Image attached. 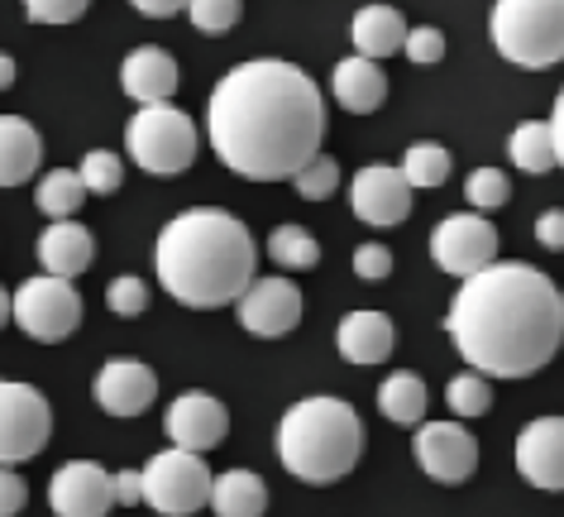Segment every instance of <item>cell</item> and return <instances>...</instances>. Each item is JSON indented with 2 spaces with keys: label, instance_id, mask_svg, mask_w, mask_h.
<instances>
[{
  "label": "cell",
  "instance_id": "6da1fadb",
  "mask_svg": "<svg viewBox=\"0 0 564 517\" xmlns=\"http://www.w3.org/2000/svg\"><path fill=\"white\" fill-rule=\"evenodd\" d=\"M206 134L230 173L249 183H292L321 153L326 96L297 63H239L210 91Z\"/></svg>",
  "mask_w": 564,
  "mask_h": 517
},
{
  "label": "cell",
  "instance_id": "7a4b0ae2",
  "mask_svg": "<svg viewBox=\"0 0 564 517\" xmlns=\"http://www.w3.org/2000/svg\"><path fill=\"white\" fill-rule=\"evenodd\" d=\"M445 331L469 369L488 379H531L564 345V298L531 263H488L459 283Z\"/></svg>",
  "mask_w": 564,
  "mask_h": 517
},
{
  "label": "cell",
  "instance_id": "3957f363",
  "mask_svg": "<svg viewBox=\"0 0 564 517\" xmlns=\"http://www.w3.org/2000/svg\"><path fill=\"white\" fill-rule=\"evenodd\" d=\"M153 269L167 298H177L192 312H216L245 298L259 269V249L239 216L220 206H192L163 226Z\"/></svg>",
  "mask_w": 564,
  "mask_h": 517
},
{
  "label": "cell",
  "instance_id": "277c9868",
  "mask_svg": "<svg viewBox=\"0 0 564 517\" xmlns=\"http://www.w3.org/2000/svg\"><path fill=\"white\" fill-rule=\"evenodd\" d=\"M364 422L345 398H302L278 422V460L302 484H335L359 465Z\"/></svg>",
  "mask_w": 564,
  "mask_h": 517
},
{
  "label": "cell",
  "instance_id": "5b68a950",
  "mask_svg": "<svg viewBox=\"0 0 564 517\" xmlns=\"http://www.w3.org/2000/svg\"><path fill=\"white\" fill-rule=\"evenodd\" d=\"M488 30L512 67L545 73L564 63V0H498Z\"/></svg>",
  "mask_w": 564,
  "mask_h": 517
},
{
  "label": "cell",
  "instance_id": "8992f818",
  "mask_svg": "<svg viewBox=\"0 0 564 517\" xmlns=\"http://www.w3.org/2000/svg\"><path fill=\"white\" fill-rule=\"evenodd\" d=\"M124 144H130V159L153 177H177L196 163V125L187 110H177L173 101L159 106H139L130 130H124Z\"/></svg>",
  "mask_w": 564,
  "mask_h": 517
},
{
  "label": "cell",
  "instance_id": "52a82bcc",
  "mask_svg": "<svg viewBox=\"0 0 564 517\" xmlns=\"http://www.w3.org/2000/svg\"><path fill=\"white\" fill-rule=\"evenodd\" d=\"M210 484H216V474L206 470V460L196 451H159L144 465V503L153 513L163 517H192L210 508Z\"/></svg>",
  "mask_w": 564,
  "mask_h": 517
},
{
  "label": "cell",
  "instance_id": "ba28073f",
  "mask_svg": "<svg viewBox=\"0 0 564 517\" xmlns=\"http://www.w3.org/2000/svg\"><path fill=\"white\" fill-rule=\"evenodd\" d=\"M10 321L30 341H44V345L67 341L82 326V298H77L73 278H53V273L24 278L15 288V298H10Z\"/></svg>",
  "mask_w": 564,
  "mask_h": 517
},
{
  "label": "cell",
  "instance_id": "9c48e42d",
  "mask_svg": "<svg viewBox=\"0 0 564 517\" xmlns=\"http://www.w3.org/2000/svg\"><path fill=\"white\" fill-rule=\"evenodd\" d=\"M53 408L34 384L0 379V465H24L48 445Z\"/></svg>",
  "mask_w": 564,
  "mask_h": 517
},
{
  "label": "cell",
  "instance_id": "30bf717a",
  "mask_svg": "<svg viewBox=\"0 0 564 517\" xmlns=\"http://www.w3.org/2000/svg\"><path fill=\"white\" fill-rule=\"evenodd\" d=\"M431 259L441 273L464 283V278L484 273L488 263H498V230L484 212H455L431 230Z\"/></svg>",
  "mask_w": 564,
  "mask_h": 517
},
{
  "label": "cell",
  "instance_id": "8fae6325",
  "mask_svg": "<svg viewBox=\"0 0 564 517\" xmlns=\"http://www.w3.org/2000/svg\"><path fill=\"white\" fill-rule=\"evenodd\" d=\"M53 517H110L116 508V474L96 460H67L48 480Z\"/></svg>",
  "mask_w": 564,
  "mask_h": 517
},
{
  "label": "cell",
  "instance_id": "7c38bea8",
  "mask_svg": "<svg viewBox=\"0 0 564 517\" xmlns=\"http://www.w3.org/2000/svg\"><path fill=\"white\" fill-rule=\"evenodd\" d=\"M412 183L402 177V168L392 163H369L355 173V183H349V206H355V216L364 226H402L406 216H412Z\"/></svg>",
  "mask_w": 564,
  "mask_h": 517
},
{
  "label": "cell",
  "instance_id": "4fadbf2b",
  "mask_svg": "<svg viewBox=\"0 0 564 517\" xmlns=\"http://www.w3.org/2000/svg\"><path fill=\"white\" fill-rule=\"evenodd\" d=\"M239 306V326L249 335H259V341H278V335L297 331L302 321V288L292 283V278H253L245 288V298L235 302Z\"/></svg>",
  "mask_w": 564,
  "mask_h": 517
},
{
  "label": "cell",
  "instance_id": "5bb4252c",
  "mask_svg": "<svg viewBox=\"0 0 564 517\" xmlns=\"http://www.w3.org/2000/svg\"><path fill=\"white\" fill-rule=\"evenodd\" d=\"M416 465L435 484H464L478 470V441L464 422H421L416 427Z\"/></svg>",
  "mask_w": 564,
  "mask_h": 517
},
{
  "label": "cell",
  "instance_id": "9a60e30c",
  "mask_svg": "<svg viewBox=\"0 0 564 517\" xmlns=\"http://www.w3.org/2000/svg\"><path fill=\"white\" fill-rule=\"evenodd\" d=\"M517 474L545 494H564V417H535L521 427Z\"/></svg>",
  "mask_w": 564,
  "mask_h": 517
},
{
  "label": "cell",
  "instance_id": "2e32d148",
  "mask_svg": "<svg viewBox=\"0 0 564 517\" xmlns=\"http://www.w3.org/2000/svg\"><path fill=\"white\" fill-rule=\"evenodd\" d=\"M163 427H167V441L173 445L206 455L230 437V412H225V402L210 398V394H182V398H173Z\"/></svg>",
  "mask_w": 564,
  "mask_h": 517
},
{
  "label": "cell",
  "instance_id": "e0dca14e",
  "mask_svg": "<svg viewBox=\"0 0 564 517\" xmlns=\"http://www.w3.org/2000/svg\"><path fill=\"white\" fill-rule=\"evenodd\" d=\"M91 394L110 417H139L159 398V374H153L144 359H106V365L96 369Z\"/></svg>",
  "mask_w": 564,
  "mask_h": 517
},
{
  "label": "cell",
  "instance_id": "ac0fdd59",
  "mask_svg": "<svg viewBox=\"0 0 564 517\" xmlns=\"http://www.w3.org/2000/svg\"><path fill=\"white\" fill-rule=\"evenodd\" d=\"M177 58L167 49L159 44H144V49H134L130 58L120 63V87L124 96H134L139 106H159V101H173V91H177Z\"/></svg>",
  "mask_w": 564,
  "mask_h": 517
},
{
  "label": "cell",
  "instance_id": "d6986e66",
  "mask_svg": "<svg viewBox=\"0 0 564 517\" xmlns=\"http://www.w3.org/2000/svg\"><path fill=\"white\" fill-rule=\"evenodd\" d=\"M330 91H335V106L349 110V116H373L388 101V73L373 58H364V53H349V58L335 63Z\"/></svg>",
  "mask_w": 564,
  "mask_h": 517
},
{
  "label": "cell",
  "instance_id": "ffe728a7",
  "mask_svg": "<svg viewBox=\"0 0 564 517\" xmlns=\"http://www.w3.org/2000/svg\"><path fill=\"white\" fill-rule=\"evenodd\" d=\"M392 345H398V331H392V316L388 312H349L340 321V331H335V351L349 365H383L392 355Z\"/></svg>",
  "mask_w": 564,
  "mask_h": 517
},
{
  "label": "cell",
  "instance_id": "44dd1931",
  "mask_svg": "<svg viewBox=\"0 0 564 517\" xmlns=\"http://www.w3.org/2000/svg\"><path fill=\"white\" fill-rule=\"evenodd\" d=\"M91 259H96V240L77 220H53V226L39 235V263H44V273H53V278L87 273Z\"/></svg>",
  "mask_w": 564,
  "mask_h": 517
},
{
  "label": "cell",
  "instance_id": "7402d4cb",
  "mask_svg": "<svg viewBox=\"0 0 564 517\" xmlns=\"http://www.w3.org/2000/svg\"><path fill=\"white\" fill-rule=\"evenodd\" d=\"M44 163V139L24 116H0V187L30 183Z\"/></svg>",
  "mask_w": 564,
  "mask_h": 517
},
{
  "label": "cell",
  "instance_id": "603a6c76",
  "mask_svg": "<svg viewBox=\"0 0 564 517\" xmlns=\"http://www.w3.org/2000/svg\"><path fill=\"white\" fill-rule=\"evenodd\" d=\"M349 39H355V53L383 63L392 53H402L406 20H402V10H392V6H364L355 15V24H349Z\"/></svg>",
  "mask_w": 564,
  "mask_h": 517
},
{
  "label": "cell",
  "instance_id": "cb8c5ba5",
  "mask_svg": "<svg viewBox=\"0 0 564 517\" xmlns=\"http://www.w3.org/2000/svg\"><path fill=\"white\" fill-rule=\"evenodd\" d=\"M210 513L216 517H263L268 513V484L253 470H225L210 484Z\"/></svg>",
  "mask_w": 564,
  "mask_h": 517
},
{
  "label": "cell",
  "instance_id": "d4e9b609",
  "mask_svg": "<svg viewBox=\"0 0 564 517\" xmlns=\"http://www.w3.org/2000/svg\"><path fill=\"white\" fill-rule=\"evenodd\" d=\"M426 384H421V374L402 369V374H388L383 384H378V412L388 417L392 427H421L426 422Z\"/></svg>",
  "mask_w": 564,
  "mask_h": 517
},
{
  "label": "cell",
  "instance_id": "484cf974",
  "mask_svg": "<svg viewBox=\"0 0 564 517\" xmlns=\"http://www.w3.org/2000/svg\"><path fill=\"white\" fill-rule=\"evenodd\" d=\"M507 159L521 173L541 177L550 168H560V153H555V130H550V120H521L512 139H507Z\"/></svg>",
  "mask_w": 564,
  "mask_h": 517
},
{
  "label": "cell",
  "instance_id": "4316f807",
  "mask_svg": "<svg viewBox=\"0 0 564 517\" xmlns=\"http://www.w3.org/2000/svg\"><path fill=\"white\" fill-rule=\"evenodd\" d=\"M82 202H87V183H82L77 168H53L34 183V206L48 220H73Z\"/></svg>",
  "mask_w": 564,
  "mask_h": 517
},
{
  "label": "cell",
  "instance_id": "83f0119b",
  "mask_svg": "<svg viewBox=\"0 0 564 517\" xmlns=\"http://www.w3.org/2000/svg\"><path fill=\"white\" fill-rule=\"evenodd\" d=\"M268 259L288 273H306L321 263V240L306 226H278L268 235Z\"/></svg>",
  "mask_w": 564,
  "mask_h": 517
},
{
  "label": "cell",
  "instance_id": "f1b7e54d",
  "mask_svg": "<svg viewBox=\"0 0 564 517\" xmlns=\"http://www.w3.org/2000/svg\"><path fill=\"white\" fill-rule=\"evenodd\" d=\"M398 168H402V177L412 187H441L455 163H449V149L445 144H431V139H421V144H406Z\"/></svg>",
  "mask_w": 564,
  "mask_h": 517
},
{
  "label": "cell",
  "instance_id": "f546056e",
  "mask_svg": "<svg viewBox=\"0 0 564 517\" xmlns=\"http://www.w3.org/2000/svg\"><path fill=\"white\" fill-rule=\"evenodd\" d=\"M445 402H449V412L455 417H484L488 408H492V384H488V374H455L449 379V388H445Z\"/></svg>",
  "mask_w": 564,
  "mask_h": 517
},
{
  "label": "cell",
  "instance_id": "4dcf8cb0",
  "mask_svg": "<svg viewBox=\"0 0 564 517\" xmlns=\"http://www.w3.org/2000/svg\"><path fill=\"white\" fill-rule=\"evenodd\" d=\"M464 197H469L474 212H498V206L512 202V183H507L502 168H474L469 183H464Z\"/></svg>",
  "mask_w": 564,
  "mask_h": 517
},
{
  "label": "cell",
  "instance_id": "1f68e13d",
  "mask_svg": "<svg viewBox=\"0 0 564 517\" xmlns=\"http://www.w3.org/2000/svg\"><path fill=\"white\" fill-rule=\"evenodd\" d=\"M239 15H245V0H187V20L210 39L230 34Z\"/></svg>",
  "mask_w": 564,
  "mask_h": 517
},
{
  "label": "cell",
  "instance_id": "d6a6232c",
  "mask_svg": "<svg viewBox=\"0 0 564 517\" xmlns=\"http://www.w3.org/2000/svg\"><path fill=\"white\" fill-rule=\"evenodd\" d=\"M77 173L96 197H110V192H120V183H124V163H120V153H110V149H91L87 159L77 163Z\"/></svg>",
  "mask_w": 564,
  "mask_h": 517
},
{
  "label": "cell",
  "instance_id": "836d02e7",
  "mask_svg": "<svg viewBox=\"0 0 564 517\" xmlns=\"http://www.w3.org/2000/svg\"><path fill=\"white\" fill-rule=\"evenodd\" d=\"M292 187H297L302 202H326V197H335V187H340V163H335L330 153H316V159L292 177Z\"/></svg>",
  "mask_w": 564,
  "mask_h": 517
},
{
  "label": "cell",
  "instance_id": "e575fe53",
  "mask_svg": "<svg viewBox=\"0 0 564 517\" xmlns=\"http://www.w3.org/2000/svg\"><path fill=\"white\" fill-rule=\"evenodd\" d=\"M106 306L116 316H144L149 312V283L144 278H134V273L116 278V283L106 288Z\"/></svg>",
  "mask_w": 564,
  "mask_h": 517
},
{
  "label": "cell",
  "instance_id": "d590c367",
  "mask_svg": "<svg viewBox=\"0 0 564 517\" xmlns=\"http://www.w3.org/2000/svg\"><path fill=\"white\" fill-rule=\"evenodd\" d=\"M402 53L412 58L416 67H435L445 58V34L435 30V24H416V30H406V44Z\"/></svg>",
  "mask_w": 564,
  "mask_h": 517
},
{
  "label": "cell",
  "instance_id": "8d00e7d4",
  "mask_svg": "<svg viewBox=\"0 0 564 517\" xmlns=\"http://www.w3.org/2000/svg\"><path fill=\"white\" fill-rule=\"evenodd\" d=\"M91 0H24V15L34 24H73L87 15Z\"/></svg>",
  "mask_w": 564,
  "mask_h": 517
},
{
  "label": "cell",
  "instance_id": "74e56055",
  "mask_svg": "<svg viewBox=\"0 0 564 517\" xmlns=\"http://www.w3.org/2000/svg\"><path fill=\"white\" fill-rule=\"evenodd\" d=\"M355 273L364 283H378V278L392 273V249L388 245H359L355 249Z\"/></svg>",
  "mask_w": 564,
  "mask_h": 517
},
{
  "label": "cell",
  "instance_id": "f35d334b",
  "mask_svg": "<svg viewBox=\"0 0 564 517\" xmlns=\"http://www.w3.org/2000/svg\"><path fill=\"white\" fill-rule=\"evenodd\" d=\"M24 503H30V484H24L10 465H0V517H15Z\"/></svg>",
  "mask_w": 564,
  "mask_h": 517
},
{
  "label": "cell",
  "instance_id": "ab89813d",
  "mask_svg": "<svg viewBox=\"0 0 564 517\" xmlns=\"http://www.w3.org/2000/svg\"><path fill=\"white\" fill-rule=\"evenodd\" d=\"M535 240H541V249H564V206H550L535 216Z\"/></svg>",
  "mask_w": 564,
  "mask_h": 517
},
{
  "label": "cell",
  "instance_id": "60d3db41",
  "mask_svg": "<svg viewBox=\"0 0 564 517\" xmlns=\"http://www.w3.org/2000/svg\"><path fill=\"white\" fill-rule=\"evenodd\" d=\"M116 503H124V508L144 503V470H120L116 474Z\"/></svg>",
  "mask_w": 564,
  "mask_h": 517
},
{
  "label": "cell",
  "instance_id": "b9f144b4",
  "mask_svg": "<svg viewBox=\"0 0 564 517\" xmlns=\"http://www.w3.org/2000/svg\"><path fill=\"white\" fill-rule=\"evenodd\" d=\"M130 6L139 10V15H149V20H167V15H182L187 0H130Z\"/></svg>",
  "mask_w": 564,
  "mask_h": 517
},
{
  "label": "cell",
  "instance_id": "7bdbcfd3",
  "mask_svg": "<svg viewBox=\"0 0 564 517\" xmlns=\"http://www.w3.org/2000/svg\"><path fill=\"white\" fill-rule=\"evenodd\" d=\"M550 130H555V153H560V163H564V87L555 96V110H550Z\"/></svg>",
  "mask_w": 564,
  "mask_h": 517
},
{
  "label": "cell",
  "instance_id": "ee69618b",
  "mask_svg": "<svg viewBox=\"0 0 564 517\" xmlns=\"http://www.w3.org/2000/svg\"><path fill=\"white\" fill-rule=\"evenodd\" d=\"M10 87H15V58L0 53V91H10Z\"/></svg>",
  "mask_w": 564,
  "mask_h": 517
},
{
  "label": "cell",
  "instance_id": "f6af8a7d",
  "mask_svg": "<svg viewBox=\"0 0 564 517\" xmlns=\"http://www.w3.org/2000/svg\"><path fill=\"white\" fill-rule=\"evenodd\" d=\"M6 321H10V292L0 288V326H6Z\"/></svg>",
  "mask_w": 564,
  "mask_h": 517
}]
</instances>
